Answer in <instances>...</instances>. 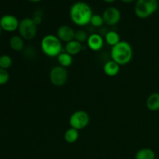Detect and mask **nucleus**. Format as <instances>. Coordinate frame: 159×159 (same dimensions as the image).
<instances>
[{
    "label": "nucleus",
    "mask_w": 159,
    "mask_h": 159,
    "mask_svg": "<svg viewBox=\"0 0 159 159\" xmlns=\"http://www.w3.org/2000/svg\"><path fill=\"white\" fill-rule=\"evenodd\" d=\"M93 16L91 7L83 2H77L70 9V18L75 24L83 26L90 23Z\"/></svg>",
    "instance_id": "1"
},
{
    "label": "nucleus",
    "mask_w": 159,
    "mask_h": 159,
    "mask_svg": "<svg viewBox=\"0 0 159 159\" xmlns=\"http://www.w3.org/2000/svg\"><path fill=\"white\" fill-rule=\"evenodd\" d=\"M112 60L119 65H125L130 63L133 57V49L130 43L120 40L111 49Z\"/></svg>",
    "instance_id": "2"
},
{
    "label": "nucleus",
    "mask_w": 159,
    "mask_h": 159,
    "mask_svg": "<svg viewBox=\"0 0 159 159\" xmlns=\"http://www.w3.org/2000/svg\"><path fill=\"white\" fill-rule=\"evenodd\" d=\"M40 48L43 54L50 57H57L62 52L61 41L53 34H48L42 38Z\"/></svg>",
    "instance_id": "3"
},
{
    "label": "nucleus",
    "mask_w": 159,
    "mask_h": 159,
    "mask_svg": "<svg viewBox=\"0 0 159 159\" xmlns=\"http://www.w3.org/2000/svg\"><path fill=\"white\" fill-rule=\"evenodd\" d=\"M158 8V0H138L134 8L135 14L141 19L148 18Z\"/></svg>",
    "instance_id": "4"
},
{
    "label": "nucleus",
    "mask_w": 159,
    "mask_h": 159,
    "mask_svg": "<svg viewBox=\"0 0 159 159\" xmlns=\"http://www.w3.org/2000/svg\"><path fill=\"white\" fill-rule=\"evenodd\" d=\"M18 30L20 37L24 40H30L37 36V25L34 23L33 19L26 17L20 22Z\"/></svg>",
    "instance_id": "5"
},
{
    "label": "nucleus",
    "mask_w": 159,
    "mask_h": 159,
    "mask_svg": "<svg viewBox=\"0 0 159 159\" xmlns=\"http://www.w3.org/2000/svg\"><path fill=\"white\" fill-rule=\"evenodd\" d=\"M51 82L57 87L63 86L68 81V73L66 68L60 66L53 67L49 74Z\"/></svg>",
    "instance_id": "6"
},
{
    "label": "nucleus",
    "mask_w": 159,
    "mask_h": 159,
    "mask_svg": "<svg viewBox=\"0 0 159 159\" xmlns=\"http://www.w3.org/2000/svg\"><path fill=\"white\" fill-rule=\"evenodd\" d=\"M90 118L88 113L83 110H78L70 116L69 124L71 127L76 130H82L89 124Z\"/></svg>",
    "instance_id": "7"
},
{
    "label": "nucleus",
    "mask_w": 159,
    "mask_h": 159,
    "mask_svg": "<svg viewBox=\"0 0 159 159\" xmlns=\"http://www.w3.org/2000/svg\"><path fill=\"white\" fill-rule=\"evenodd\" d=\"M104 23L108 26H114L117 24L121 18V13L119 9L116 7H109L106 9L102 14Z\"/></svg>",
    "instance_id": "8"
},
{
    "label": "nucleus",
    "mask_w": 159,
    "mask_h": 159,
    "mask_svg": "<svg viewBox=\"0 0 159 159\" xmlns=\"http://www.w3.org/2000/svg\"><path fill=\"white\" fill-rule=\"evenodd\" d=\"M20 21L18 19L12 15H5L0 19V26L2 30L6 32H14L19 28Z\"/></svg>",
    "instance_id": "9"
},
{
    "label": "nucleus",
    "mask_w": 159,
    "mask_h": 159,
    "mask_svg": "<svg viewBox=\"0 0 159 159\" xmlns=\"http://www.w3.org/2000/svg\"><path fill=\"white\" fill-rule=\"evenodd\" d=\"M75 31L71 26L67 25L61 26L57 29V37L61 42H65L67 43L75 40Z\"/></svg>",
    "instance_id": "10"
},
{
    "label": "nucleus",
    "mask_w": 159,
    "mask_h": 159,
    "mask_svg": "<svg viewBox=\"0 0 159 159\" xmlns=\"http://www.w3.org/2000/svg\"><path fill=\"white\" fill-rule=\"evenodd\" d=\"M103 39L100 35L97 34H93L89 36L87 40V44L89 49L93 51H98L103 47Z\"/></svg>",
    "instance_id": "11"
},
{
    "label": "nucleus",
    "mask_w": 159,
    "mask_h": 159,
    "mask_svg": "<svg viewBox=\"0 0 159 159\" xmlns=\"http://www.w3.org/2000/svg\"><path fill=\"white\" fill-rule=\"evenodd\" d=\"M82 44L75 40L68 42L65 45V52L69 54L70 55H77L82 51Z\"/></svg>",
    "instance_id": "12"
},
{
    "label": "nucleus",
    "mask_w": 159,
    "mask_h": 159,
    "mask_svg": "<svg viewBox=\"0 0 159 159\" xmlns=\"http://www.w3.org/2000/svg\"><path fill=\"white\" fill-rule=\"evenodd\" d=\"M103 71L107 75L110 76V77H114L119 73L120 65L115 61H113V60L109 61L104 65Z\"/></svg>",
    "instance_id": "13"
},
{
    "label": "nucleus",
    "mask_w": 159,
    "mask_h": 159,
    "mask_svg": "<svg viewBox=\"0 0 159 159\" xmlns=\"http://www.w3.org/2000/svg\"><path fill=\"white\" fill-rule=\"evenodd\" d=\"M146 107L150 111L155 112L159 110V93H154L148 97Z\"/></svg>",
    "instance_id": "14"
},
{
    "label": "nucleus",
    "mask_w": 159,
    "mask_h": 159,
    "mask_svg": "<svg viewBox=\"0 0 159 159\" xmlns=\"http://www.w3.org/2000/svg\"><path fill=\"white\" fill-rule=\"evenodd\" d=\"M9 46L13 51H22L24 48V39L18 35L12 36L9 39Z\"/></svg>",
    "instance_id": "15"
},
{
    "label": "nucleus",
    "mask_w": 159,
    "mask_h": 159,
    "mask_svg": "<svg viewBox=\"0 0 159 159\" xmlns=\"http://www.w3.org/2000/svg\"><path fill=\"white\" fill-rule=\"evenodd\" d=\"M155 153L148 148H141L135 155V159H155Z\"/></svg>",
    "instance_id": "16"
},
{
    "label": "nucleus",
    "mask_w": 159,
    "mask_h": 159,
    "mask_svg": "<svg viewBox=\"0 0 159 159\" xmlns=\"http://www.w3.org/2000/svg\"><path fill=\"white\" fill-rule=\"evenodd\" d=\"M64 138H65V141H66L67 143L73 144V143L76 142V141H78V139H79V130H76V129L75 128H72V127H70L69 129H68V130L65 131Z\"/></svg>",
    "instance_id": "17"
},
{
    "label": "nucleus",
    "mask_w": 159,
    "mask_h": 159,
    "mask_svg": "<svg viewBox=\"0 0 159 159\" xmlns=\"http://www.w3.org/2000/svg\"><path fill=\"white\" fill-rule=\"evenodd\" d=\"M57 58L60 66L64 67V68H68L70 65H71L73 62L72 56L66 52H61L57 56Z\"/></svg>",
    "instance_id": "18"
},
{
    "label": "nucleus",
    "mask_w": 159,
    "mask_h": 159,
    "mask_svg": "<svg viewBox=\"0 0 159 159\" xmlns=\"http://www.w3.org/2000/svg\"><path fill=\"white\" fill-rule=\"evenodd\" d=\"M105 40L107 44L113 48L120 41V37L119 34L117 32L111 30L107 33L105 36Z\"/></svg>",
    "instance_id": "19"
},
{
    "label": "nucleus",
    "mask_w": 159,
    "mask_h": 159,
    "mask_svg": "<svg viewBox=\"0 0 159 159\" xmlns=\"http://www.w3.org/2000/svg\"><path fill=\"white\" fill-rule=\"evenodd\" d=\"M12 64V60L11 57L7 54H2L0 56V68L7 70L11 67Z\"/></svg>",
    "instance_id": "20"
},
{
    "label": "nucleus",
    "mask_w": 159,
    "mask_h": 159,
    "mask_svg": "<svg viewBox=\"0 0 159 159\" xmlns=\"http://www.w3.org/2000/svg\"><path fill=\"white\" fill-rule=\"evenodd\" d=\"M89 38V35L85 31L82 30H79L76 31L75 35V40L79 41V43H82L86 41Z\"/></svg>",
    "instance_id": "21"
},
{
    "label": "nucleus",
    "mask_w": 159,
    "mask_h": 159,
    "mask_svg": "<svg viewBox=\"0 0 159 159\" xmlns=\"http://www.w3.org/2000/svg\"><path fill=\"white\" fill-rule=\"evenodd\" d=\"M90 23L93 26H96V27H100V26H102L104 23L102 16L98 15V14H94L92 16L91 20H90Z\"/></svg>",
    "instance_id": "22"
},
{
    "label": "nucleus",
    "mask_w": 159,
    "mask_h": 159,
    "mask_svg": "<svg viewBox=\"0 0 159 159\" xmlns=\"http://www.w3.org/2000/svg\"><path fill=\"white\" fill-rule=\"evenodd\" d=\"M9 80V74L7 70L0 68V85H5Z\"/></svg>",
    "instance_id": "23"
},
{
    "label": "nucleus",
    "mask_w": 159,
    "mask_h": 159,
    "mask_svg": "<svg viewBox=\"0 0 159 159\" xmlns=\"http://www.w3.org/2000/svg\"><path fill=\"white\" fill-rule=\"evenodd\" d=\"M120 1H122L123 2H125V3H130V2H133L135 1V0H120Z\"/></svg>",
    "instance_id": "24"
},
{
    "label": "nucleus",
    "mask_w": 159,
    "mask_h": 159,
    "mask_svg": "<svg viewBox=\"0 0 159 159\" xmlns=\"http://www.w3.org/2000/svg\"><path fill=\"white\" fill-rule=\"evenodd\" d=\"M103 1L105 2H107V3H112V2H113L116 1V0H103Z\"/></svg>",
    "instance_id": "25"
},
{
    "label": "nucleus",
    "mask_w": 159,
    "mask_h": 159,
    "mask_svg": "<svg viewBox=\"0 0 159 159\" xmlns=\"http://www.w3.org/2000/svg\"><path fill=\"white\" fill-rule=\"evenodd\" d=\"M30 2H39L42 1V0H29Z\"/></svg>",
    "instance_id": "26"
},
{
    "label": "nucleus",
    "mask_w": 159,
    "mask_h": 159,
    "mask_svg": "<svg viewBox=\"0 0 159 159\" xmlns=\"http://www.w3.org/2000/svg\"><path fill=\"white\" fill-rule=\"evenodd\" d=\"M1 31H2V27L1 26H0V34H1Z\"/></svg>",
    "instance_id": "27"
},
{
    "label": "nucleus",
    "mask_w": 159,
    "mask_h": 159,
    "mask_svg": "<svg viewBox=\"0 0 159 159\" xmlns=\"http://www.w3.org/2000/svg\"><path fill=\"white\" fill-rule=\"evenodd\" d=\"M158 2H159V0H158Z\"/></svg>",
    "instance_id": "28"
}]
</instances>
